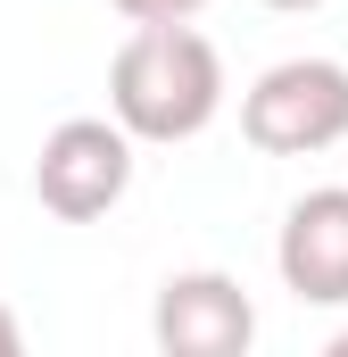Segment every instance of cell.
<instances>
[{
    "instance_id": "9",
    "label": "cell",
    "mask_w": 348,
    "mask_h": 357,
    "mask_svg": "<svg viewBox=\"0 0 348 357\" xmlns=\"http://www.w3.org/2000/svg\"><path fill=\"white\" fill-rule=\"evenodd\" d=\"M332 357H348V333H340V341H332Z\"/></svg>"
},
{
    "instance_id": "1",
    "label": "cell",
    "mask_w": 348,
    "mask_h": 357,
    "mask_svg": "<svg viewBox=\"0 0 348 357\" xmlns=\"http://www.w3.org/2000/svg\"><path fill=\"white\" fill-rule=\"evenodd\" d=\"M108 100L133 125V142H191L224 100V59L182 17H150L125 33V50L108 67Z\"/></svg>"
},
{
    "instance_id": "7",
    "label": "cell",
    "mask_w": 348,
    "mask_h": 357,
    "mask_svg": "<svg viewBox=\"0 0 348 357\" xmlns=\"http://www.w3.org/2000/svg\"><path fill=\"white\" fill-rule=\"evenodd\" d=\"M0 357H17V316L0 307Z\"/></svg>"
},
{
    "instance_id": "2",
    "label": "cell",
    "mask_w": 348,
    "mask_h": 357,
    "mask_svg": "<svg viewBox=\"0 0 348 357\" xmlns=\"http://www.w3.org/2000/svg\"><path fill=\"white\" fill-rule=\"evenodd\" d=\"M241 133L265 158L332 150L348 133V67H332V59H282V67H265L249 84V100H241Z\"/></svg>"
},
{
    "instance_id": "4",
    "label": "cell",
    "mask_w": 348,
    "mask_h": 357,
    "mask_svg": "<svg viewBox=\"0 0 348 357\" xmlns=\"http://www.w3.org/2000/svg\"><path fill=\"white\" fill-rule=\"evenodd\" d=\"M258 341V307L232 274H174L158 291V349L166 357H241Z\"/></svg>"
},
{
    "instance_id": "6",
    "label": "cell",
    "mask_w": 348,
    "mask_h": 357,
    "mask_svg": "<svg viewBox=\"0 0 348 357\" xmlns=\"http://www.w3.org/2000/svg\"><path fill=\"white\" fill-rule=\"evenodd\" d=\"M116 8H125L133 25H150V17H191L199 0H116Z\"/></svg>"
},
{
    "instance_id": "3",
    "label": "cell",
    "mask_w": 348,
    "mask_h": 357,
    "mask_svg": "<svg viewBox=\"0 0 348 357\" xmlns=\"http://www.w3.org/2000/svg\"><path fill=\"white\" fill-rule=\"evenodd\" d=\"M125 183H133V125L116 116H67L50 142H42V158H33V191H42V208L50 216H67V225H91V216H108L116 199H125Z\"/></svg>"
},
{
    "instance_id": "5",
    "label": "cell",
    "mask_w": 348,
    "mask_h": 357,
    "mask_svg": "<svg viewBox=\"0 0 348 357\" xmlns=\"http://www.w3.org/2000/svg\"><path fill=\"white\" fill-rule=\"evenodd\" d=\"M282 282L299 299H348V191H307L282 216Z\"/></svg>"
},
{
    "instance_id": "8",
    "label": "cell",
    "mask_w": 348,
    "mask_h": 357,
    "mask_svg": "<svg viewBox=\"0 0 348 357\" xmlns=\"http://www.w3.org/2000/svg\"><path fill=\"white\" fill-rule=\"evenodd\" d=\"M265 8H315V0H265Z\"/></svg>"
}]
</instances>
